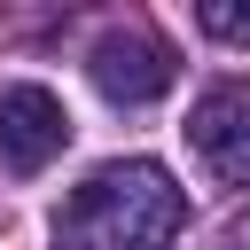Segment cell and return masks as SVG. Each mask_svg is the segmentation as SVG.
Returning <instances> with one entry per match:
<instances>
[{"label":"cell","mask_w":250,"mask_h":250,"mask_svg":"<svg viewBox=\"0 0 250 250\" xmlns=\"http://www.w3.org/2000/svg\"><path fill=\"white\" fill-rule=\"evenodd\" d=\"M180 227H188V195L148 156L86 172L70 188V203L55 211V242L62 250H164Z\"/></svg>","instance_id":"obj_1"},{"label":"cell","mask_w":250,"mask_h":250,"mask_svg":"<svg viewBox=\"0 0 250 250\" xmlns=\"http://www.w3.org/2000/svg\"><path fill=\"white\" fill-rule=\"evenodd\" d=\"M227 250H250V219H234V227H227Z\"/></svg>","instance_id":"obj_6"},{"label":"cell","mask_w":250,"mask_h":250,"mask_svg":"<svg viewBox=\"0 0 250 250\" xmlns=\"http://www.w3.org/2000/svg\"><path fill=\"white\" fill-rule=\"evenodd\" d=\"M188 148L227 188H250V86H234V78L203 86L195 109H188Z\"/></svg>","instance_id":"obj_3"},{"label":"cell","mask_w":250,"mask_h":250,"mask_svg":"<svg viewBox=\"0 0 250 250\" xmlns=\"http://www.w3.org/2000/svg\"><path fill=\"white\" fill-rule=\"evenodd\" d=\"M195 23H203L211 39H227V47H250V0H203Z\"/></svg>","instance_id":"obj_5"},{"label":"cell","mask_w":250,"mask_h":250,"mask_svg":"<svg viewBox=\"0 0 250 250\" xmlns=\"http://www.w3.org/2000/svg\"><path fill=\"white\" fill-rule=\"evenodd\" d=\"M86 70H94V86H102L109 102H125V109L172 94V78H180L172 47H164L156 31H141V23H109V31L86 47Z\"/></svg>","instance_id":"obj_2"},{"label":"cell","mask_w":250,"mask_h":250,"mask_svg":"<svg viewBox=\"0 0 250 250\" xmlns=\"http://www.w3.org/2000/svg\"><path fill=\"white\" fill-rule=\"evenodd\" d=\"M70 141V109L47 86H0V164L8 172H47Z\"/></svg>","instance_id":"obj_4"}]
</instances>
